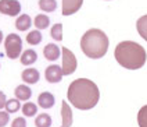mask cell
I'll list each match as a JSON object with an SVG mask.
<instances>
[{
	"label": "cell",
	"mask_w": 147,
	"mask_h": 127,
	"mask_svg": "<svg viewBox=\"0 0 147 127\" xmlns=\"http://www.w3.org/2000/svg\"><path fill=\"white\" fill-rule=\"evenodd\" d=\"M136 28H138L139 35L147 42V14L146 16H143V17H140L139 20H138V23H136Z\"/></svg>",
	"instance_id": "cell-16"
},
{
	"label": "cell",
	"mask_w": 147,
	"mask_h": 127,
	"mask_svg": "<svg viewBox=\"0 0 147 127\" xmlns=\"http://www.w3.org/2000/svg\"><path fill=\"white\" fill-rule=\"evenodd\" d=\"M20 59H21V63H22L24 66H31V64H33V63L36 61L38 55H36V52L32 51V49H26Z\"/></svg>",
	"instance_id": "cell-14"
},
{
	"label": "cell",
	"mask_w": 147,
	"mask_h": 127,
	"mask_svg": "<svg viewBox=\"0 0 147 127\" xmlns=\"http://www.w3.org/2000/svg\"><path fill=\"white\" fill-rule=\"evenodd\" d=\"M60 48H58L57 45H54V43H49L46 48H45V51H43V55H45V57L50 61H54V60H57L60 57Z\"/></svg>",
	"instance_id": "cell-10"
},
{
	"label": "cell",
	"mask_w": 147,
	"mask_h": 127,
	"mask_svg": "<svg viewBox=\"0 0 147 127\" xmlns=\"http://www.w3.org/2000/svg\"><path fill=\"white\" fill-rule=\"evenodd\" d=\"M8 120H10V116H8L7 112L0 110V127H4L6 124H8Z\"/></svg>",
	"instance_id": "cell-26"
},
{
	"label": "cell",
	"mask_w": 147,
	"mask_h": 127,
	"mask_svg": "<svg viewBox=\"0 0 147 127\" xmlns=\"http://www.w3.org/2000/svg\"><path fill=\"white\" fill-rule=\"evenodd\" d=\"M61 116H63V124L61 127H71L72 124V110L67 101H63L61 103Z\"/></svg>",
	"instance_id": "cell-9"
},
{
	"label": "cell",
	"mask_w": 147,
	"mask_h": 127,
	"mask_svg": "<svg viewBox=\"0 0 147 127\" xmlns=\"http://www.w3.org/2000/svg\"><path fill=\"white\" fill-rule=\"evenodd\" d=\"M36 112H38V106L32 103V102H26L24 103V106H22V113H24L25 116H28V117H31L33 115H36Z\"/></svg>",
	"instance_id": "cell-21"
},
{
	"label": "cell",
	"mask_w": 147,
	"mask_h": 127,
	"mask_svg": "<svg viewBox=\"0 0 147 127\" xmlns=\"http://www.w3.org/2000/svg\"><path fill=\"white\" fill-rule=\"evenodd\" d=\"M61 53H63V76H69L72 74L74 71L76 70V57L72 52L67 48H63L61 49Z\"/></svg>",
	"instance_id": "cell-5"
},
{
	"label": "cell",
	"mask_w": 147,
	"mask_h": 127,
	"mask_svg": "<svg viewBox=\"0 0 147 127\" xmlns=\"http://www.w3.org/2000/svg\"><path fill=\"white\" fill-rule=\"evenodd\" d=\"M138 123L140 127H147V105L143 106L138 113Z\"/></svg>",
	"instance_id": "cell-24"
},
{
	"label": "cell",
	"mask_w": 147,
	"mask_h": 127,
	"mask_svg": "<svg viewBox=\"0 0 147 127\" xmlns=\"http://www.w3.org/2000/svg\"><path fill=\"white\" fill-rule=\"evenodd\" d=\"M35 124H36V127H50L51 126V117L47 113H42L36 117Z\"/></svg>",
	"instance_id": "cell-18"
},
{
	"label": "cell",
	"mask_w": 147,
	"mask_h": 127,
	"mask_svg": "<svg viewBox=\"0 0 147 127\" xmlns=\"http://www.w3.org/2000/svg\"><path fill=\"white\" fill-rule=\"evenodd\" d=\"M35 27L38 28V29H45V28H47L50 24V18L47 16H45V14H39V16H36L35 17Z\"/></svg>",
	"instance_id": "cell-17"
},
{
	"label": "cell",
	"mask_w": 147,
	"mask_h": 127,
	"mask_svg": "<svg viewBox=\"0 0 147 127\" xmlns=\"http://www.w3.org/2000/svg\"><path fill=\"white\" fill-rule=\"evenodd\" d=\"M6 112L7 113H16V112H18V110L21 109V103H20V101L18 99H8L7 102H6Z\"/></svg>",
	"instance_id": "cell-20"
},
{
	"label": "cell",
	"mask_w": 147,
	"mask_h": 127,
	"mask_svg": "<svg viewBox=\"0 0 147 127\" xmlns=\"http://www.w3.org/2000/svg\"><path fill=\"white\" fill-rule=\"evenodd\" d=\"M1 41H3V32L0 31V42H1Z\"/></svg>",
	"instance_id": "cell-28"
},
{
	"label": "cell",
	"mask_w": 147,
	"mask_h": 127,
	"mask_svg": "<svg viewBox=\"0 0 147 127\" xmlns=\"http://www.w3.org/2000/svg\"><path fill=\"white\" fill-rule=\"evenodd\" d=\"M6 102H7V99H6V95L0 91V109L6 106Z\"/></svg>",
	"instance_id": "cell-27"
},
{
	"label": "cell",
	"mask_w": 147,
	"mask_h": 127,
	"mask_svg": "<svg viewBox=\"0 0 147 127\" xmlns=\"http://www.w3.org/2000/svg\"><path fill=\"white\" fill-rule=\"evenodd\" d=\"M22 80L26 84H36L39 81V71L36 68H25L22 71Z\"/></svg>",
	"instance_id": "cell-11"
},
{
	"label": "cell",
	"mask_w": 147,
	"mask_h": 127,
	"mask_svg": "<svg viewBox=\"0 0 147 127\" xmlns=\"http://www.w3.org/2000/svg\"><path fill=\"white\" fill-rule=\"evenodd\" d=\"M42 41V34L39 31H31L29 34L26 35V42L29 45H38Z\"/></svg>",
	"instance_id": "cell-22"
},
{
	"label": "cell",
	"mask_w": 147,
	"mask_h": 127,
	"mask_svg": "<svg viewBox=\"0 0 147 127\" xmlns=\"http://www.w3.org/2000/svg\"><path fill=\"white\" fill-rule=\"evenodd\" d=\"M114 56L117 61L128 70H138L146 63L147 55L144 48L132 41H123L115 48Z\"/></svg>",
	"instance_id": "cell-2"
},
{
	"label": "cell",
	"mask_w": 147,
	"mask_h": 127,
	"mask_svg": "<svg viewBox=\"0 0 147 127\" xmlns=\"http://www.w3.org/2000/svg\"><path fill=\"white\" fill-rule=\"evenodd\" d=\"M51 38L56 39V41H61L63 39V24H54L51 28Z\"/></svg>",
	"instance_id": "cell-23"
},
{
	"label": "cell",
	"mask_w": 147,
	"mask_h": 127,
	"mask_svg": "<svg viewBox=\"0 0 147 127\" xmlns=\"http://www.w3.org/2000/svg\"><path fill=\"white\" fill-rule=\"evenodd\" d=\"M63 78V70L61 67H58L57 64H51L46 68V80L49 83H60Z\"/></svg>",
	"instance_id": "cell-7"
},
{
	"label": "cell",
	"mask_w": 147,
	"mask_h": 127,
	"mask_svg": "<svg viewBox=\"0 0 147 127\" xmlns=\"http://www.w3.org/2000/svg\"><path fill=\"white\" fill-rule=\"evenodd\" d=\"M14 94H16L18 101H28L31 98V95H32V91L26 85H18L16 88V91H14Z\"/></svg>",
	"instance_id": "cell-13"
},
{
	"label": "cell",
	"mask_w": 147,
	"mask_h": 127,
	"mask_svg": "<svg viewBox=\"0 0 147 127\" xmlns=\"http://www.w3.org/2000/svg\"><path fill=\"white\" fill-rule=\"evenodd\" d=\"M39 7L43 11H54L57 9V1L56 0H39Z\"/></svg>",
	"instance_id": "cell-19"
},
{
	"label": "cell",
	"mask_w": 147,
	"mask_h": 127,
	"mask_svg": "<svg viewBox=\"0 0 147 127\" xmlns=\"http://www.w3.org/2000/svg\"><path fill=\"white\" fill-rule=\"evenodd\" d=\"M21 11V6L17 0H0V13L6 16H17Z\"/></svg>",
	"instance_id": "cell-6"
},
{
	"label": "cell",
	"mask_w": 147,
	"mask_h": 127,
	"mask_svg": "<svg viewBox=\"0 0 147 127\" xmlns=\"http://www.w3.org/2000/svg\"><path fill=\"white\" fill-rule=\"evenodd\" d=\"M100 91L97 85L88 78H79L68 87V101L76 109L88 110L97 105Z\"/></svg>",
	"instance_id": "cell-1"
},
{
	"label": "cell",
	"mask_w": 147,
	"mask_h": 127,
	"mask_svg": "<svg viewBox=\"0 0 147 127\" xmlns=\"http://www.w3.org/2000/svg\"><path fill=\"white\" fill-rule=\"evenodd\" d=\"M81 48L83 53L90 59H100L108 51V38L97 28L86 31L81 39Z\"/></svg>",
	"instance_id": "cell-3"
},
{
	"label": "cell",
	"mask_w": 147,
	"mask_h": 127,
	"mask_svg": "<svg viewBox=\"0 0 147 127\" xmlns=\"http://www.w3.org/2000/svg\"><path fill=\"white\" fill-rule=\"evenodd\" d=\"M38 103L43 109H50L54 105V96L50 92H42L39 95V98H38Z\"/></svg>",
	"instance_id": "cell-12"
},
{
	"label": "cell",
	"mask_w": 147,
	"mask_h": 127,
	"mask_svg": "<svg viewBox=\"0 0 147 127\" xmlns=\"http://www.w3.org/2000/svg\"><path fill=\"white\" fill-rule=\"evenodd\" d=\"M11 127H26V122L24 117H17L11 122Z\"/></svg>",
	"instance_id": "cell-25"
},
{
	"label": "cell",
	"mask_w": 147,
	"mask_h": 127,
	"mask_svg": "<svg viewBox=\"0 0 147 127\" xmlns=\"http://www.w3.org/2000/svg\"><path fill=\"white\" fill-rule=\"evenodd\" d=\"M83 0H63V14L71 16L81 9Z\"/></svg>",
	"instance_id": "cell-8"
},
{
	"label": "cell",
	"mask_w": 147,
	"mask_h": 127,
	"mask_svg": "<svg viewBox=\"0 0 147 127\" xmlns=\"http://www.w3.org/2000/svg\"><path fill=\"white\" fill-rule=\"evenodd\" d=\"M4 48H6V55L10 59H17L20 57L22 51V41L18 35L10 34L4 41Z\"/></svg>",
	"instance_id": "cell-4"
},
{
	"label": "cell",
	"mask_w": 147,
	"mask_h": 127,
	"mask_svg": "<svg viewBox=\"0 0 147 127\" xmlns=\"http://www.w3.org/2000/svg\"><path fill=\"white\" fill-rule=\"evenodd\" d=\"M31 25H32V20H31V17H29L28 14H22V16H20V17L17 18V21H16L17 29H20V31H26Z\"/></svg>",
	"instance_id": "cell-15"
}]
</instances>
